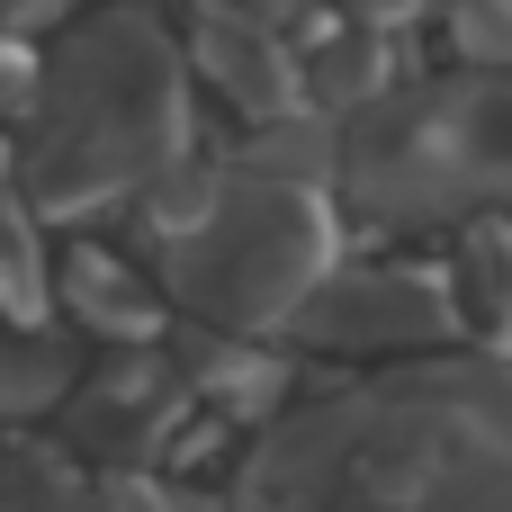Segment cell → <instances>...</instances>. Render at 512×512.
<instances>
[{"label":"cell","instance_id":"obj_1","mask_svg":"<svg viewBox=\"0 0 512 512\" xmlns=\"http://www.w3.org/2000/svg\"><path fill=\"white\" fill-rule=\"evenodd\" d=\"M225 512H512V351L405 360L297 405Z\"/></svg>","mask_w":512,"mask_h":512},{"label":"cell","instance_id":"obj_2","mask_svg":"<svg viewBox=\"0 0 512 512\" xmlns=\"http://www.w3.org/2000/svg\"><path fill=\"white\" fill-rule=\"evenodd\" d=\"M189 153V90L180 54L144 9L81 18L54 63H36L27 99V162L18 189L36 216H90L108 198H135L153 162Z\"/></svg>","mask_w":512,"mask_h":512},{"label":"cell","instance_id":"obj_3","mask_svg":"<svg viewBox=\"0 0 512 512\" xmlns=\"http://www.w3.org/2000/svg\"><path fill=\"white\" fill-rule=\"evenodd\" d=\"M162 252H171V297L189 315H207L216 333H279L306 306V288L333 270V207L324 189L225 171L207 225Z\"/></svg>","mask_w":512,"mask_h":512},{"label":"cell","instance_id":"obj_4","mask_svg":"<svg viewBox=\"0 0 512 512\" xmlns=\"http://www.w3.org/2000/svg\"><path fill=\"white\" fill-rule=\"evenodd\" d=\"M288 333L315 351H432L459 333V297H450V270H423V261L324 270L288 315Z\"/></svg>","mask_w":512,"mask_h":512},{"label":"cell","instance_id":"obj_5","mask_svg":"<svg viewBox=\"0 0 512 512\" xmlns=\"http://www.w3.org/2000/svg\"><path fill=\"white\" fill-rule=\"evenodd\" d=\"M198 63L216 72V90L252 117H288L297 108V63L270 27H252L243 9H207L198 18Z\"/></svg>","mask_w":512,"mask_h":512},{"label":"cell","instance_id":"obj_6","mask_svg":"<svg viewBox=\"0 0 512 512\" xmlns=\"http://www.w3.org/2000/svg\"><path fill=\"white\" fill-rule=\"evenodd\" d=\"M54 288H63V306H72L90 333H108V342H153V333H162V297H153L117 252H99V243H72L63 270H54Z\"/></svg>","mask_w":512,"mask_h":512},{"label":"cell","instance_id":"obj_7","mask_svg":"<svg viewBox=\"0 0 512 512\" xmlns=\"http://www.w3.org/2000/svg\"><path fill=\"white\" fill-rule=\"evenodd\" d=\"M450 297H459V324L486 333V351H512V216H468Z\"/></svg>","mask_w":512,"mask_h":512},{"label":"cell","instance_id":"obj_8","mask_svg":"<svg viewBox=\"0 0 512 512\" xmlns=\"http://www.w3.org/2000/svg\"><path fill=\"white\" fill-rule=\"evenodd\" d=\"M315 90H324V108H369L378 90H396V54H387V36H378V27L333 36V45L315 54Z\"/></svg>","mask_w":512,"mask_h":512},{"label":"cell","instance_id":"obj_9","mask_svg":"<svg viewBox=\"0 0 512 512\" xmlns=\"http://www.w3.org/2000/svg\"><path fill=\"white\" fill-rule=\"evenodd\" d=\"M63 387H72L63 351H45V342H0V414H36V405H54Z\"/></svg>","mask_w":512,"mask_h":512},{"label":"cell","instance_id":"obj_10","mask_svg":"<svg viewBox=\"0 0 512 512\" xmlns=\"http://www.w3.org/2000/svg\"><path fill=\"white\" fill-rule=\"evenodd\" d=\"M450 36L468 72H512V0H450Z\"/></svg>","mask_w":512,"mask_h":512},{"label":"cell","instance_id":"obj_11","mask_svg":"<svg viewBox=\"0 0 512 512\" xmlns=\"http://www.w3.org/2000/svg\"><path fill=\"white\" fill-rule=\"evenodd\" d=\"M342 9H351L360 27H378V36H387V27H396V18H414L423 0H342Z\"/></svg>","mask_w":512,"mask_h":512},{"label":"cell","instance_id":"obj_12","mask_svg":"<svg viewBox=\"0 0 512 512\" xmlns=\"http://www.w3.org/2000/svg\"><path fill=\"white\" fill-rule=\"evenodd\" d=\"M72 0H0V18H18V27H36V18H63Z\"/></svg>","mask_w":512,"mask_h":512}]
</instances>
